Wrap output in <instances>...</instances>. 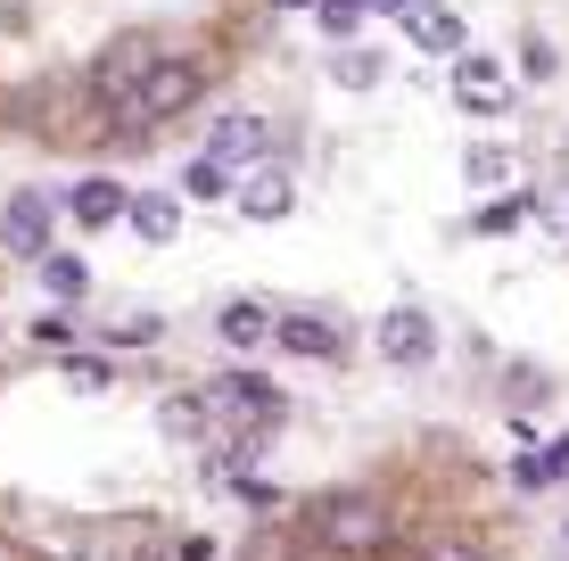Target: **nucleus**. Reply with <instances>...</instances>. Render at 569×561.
Wrapping results in <instances>:
<instances>
[{"label": "nucleus", "mask_w": 569, "mask_h": 561, "mask_svg": "<svg viewBox=\"0 0 569 561\" xmlns=\"http://www.w3.org/2000/svg\"><path fill=\"white\" fill-rule=\"evenodd\" d=\"M199 91H207V67H190V58H157L141 83L116 100V124H124V132H149V124H166V116H182Z\"/></svg>", "instance_id": "1"}, {"label": "nucleus", "mask_w": 569, "mask_h": 561, "mask_svg": "<svg viewBox=\"0 0 569 561\" xmlns=\"http://www.w3.org/2000/svg\"><path fill=\"white\" fill-rule=\"evenodd\" d=\"M388 529H397V512L363 488H339V495L313 504V545H330V553H380Z\"/></svg>", "instance_id": "2"}, {"label": "nucleus", "mask_w": 569, "mask_h": 561, "mask_svg": "<svg viewBox=\"0 0 569 561\" xmlns=\"http://www.w3.org/2000/svg\"><path fill=\"white\" fill-rule=\"evenodd\" d=\"M231 199H240V216H248V223H281L289 207H298V173L264 158V166H248L240 182H231Z\"/></svg>", "instance_id": "3"}, {"label": "nucleus", "mask_w": 569, "mask_h": 561, "mask_svg": "<svg viewBox=\"0 0 569 561\" xmlns=\"http://www.w3.org/2000/svg\"><path fill=\"white\" fill-rule=\"evenodd\" d=\"M380 355L397 363V372H421V363L438 355V322H429L421 305H397V314H380Z\"/></svg>", "instance_id": "4"}, {"label": "nucleus", "mask_w": 569, "mask_h": 561, "mask_svg": "<svg viewBox=\"0 0 569 561\" xmlns=\"http://www.w3.org/2000/svg\"><path fill=\"white\" fill-rule=\"evenodd\" d=\"M455 100H462L470 116H503V108H512V74H503L496 58L462 50V58H455Z\"/></svg>", "instance_id": "5"}, {"label": "nucleus", "mask_w": 569, "mask_h": 561, "mask_svg": "<svg viewBox=\"0 0 569 561\" xmlns=\"http://www.w3.org/2000/svg\"><path fill=\"white\" fill-rule=\"evenodd\" d=\"M50 223H58V207L42 199V190H17L9 216H0V248H9V257H42V248H50Z\"/></svg>", "instance_id": "6"}, {"label": "nucleus", "mask_w": 569, "mask_h": 561, "mask_svg": "<svg viewBox=\"0 0 569 561\" xmlns=\"http://www.w3.org/2000/svg\"><path fill=\"white\" fill-rule=\"evenodd\" d=\"M405 42H413V50H455V58H462L470 26H462L455 0H405Z\"/></svg>", "instance_id": "7"}, {"label": "nucleus", "mask_w": 569, "mask_h": 561, "mask_svg": "<svg viewBox=\"0 0 569 561\" xmlns=\"http://www.w3.org/2000/svg\"><path fill=\"white\" fill-rule=\"evenodd\" d=\"M264 141H272L264 116H223V124H214V141H207V158L223 166V173H248V166H264Z\"/></svg>", "instance_id": "8"}, {"label": "nucleus", "mask_w": 569, "mask_h": 561, "mask_svg": "<svg viewBox=\"0 0 569 561\" xmlns=\"http://www.w3.org/2000/svg\"><path fill=\"white\" fill-rule=\"evenodd\" d=\"M272 339H281L289 355H313V363H339L347 355L339 322H322V314H272Z\"/></svg>", "instance_id": "9"}, {"label": "nucleus", "mask_w": 569, "mask_h": 561, "mask_svg": "<svg viewBox=\"0 0 569 561\" xmlns=\"http://www.w3.org/2000/svg\"><path fill=\"white\" fill-rule=\"evenodd\" d=\"M207 404H223V413H240V421H272V413H281V389L257 380V372H231V380L207 389Z\"/></svg>", "instance_id": "10"}, {"label": "nucleus", "mask_w": 569, "mask_h": 561, "mask_svg": "<svg viewBox=\"0 0 569 561\" xmlns=\"http://www.w3.org/2000/svg\"><path fill=\"white\" fill-rule=\"evenodd\" d=\"M157 58H166V50H157V42H149V33H132V42H116V50L100 58V91H108V108H116V100H124V91H132V83H141V74L157 67Z\"/></svg>", "instance_id": "11"}, {"label": "nucleus", "mask_w": 569, "mask_h": 561, "mask_svg": "<svg viewBox=\"0 0 569 561\" xmlns=\"http://www.w3.org/2000/svg\"><path fill=\"white\" fill-rule=\"evenodd\" d=\"M67 216L74 223H91V231H108L116 216H124V190L108 182V173H91V182H74V199H67Z\"/></svg>", "instance_id": "12"}, {"label": "nucleus", "mask_w": 569, "mask_h": 561, "mask_svg": "<svg viewBox=\"0 0 569 561\" xmlns=\"http://www.w3.org/2000/svg\"><path fill=\"white\" fill-rule=\"evenodd\" d=\"M214 331H223V347H264V339H272V305H257V298H231L223 314H214Z\"/></svg>", "instance_id": "13"}, {"label": "nucleus", "mask_w": 569, "mask_h": 561, "mask_svg": "<svg viewBox=\"0 0 569 561\" xmlns=\"http://www.w3.org/2000/svg\"><path fill=\"white\" fill-rule=\"evenodd\" d=\"M33 264H42V289H50L58 305H74V298H83V289H91L83 257H67V248H42V257H33Z\"/></svg>", "instance_id": "14"}, {"label": "nucleus", "mask_w": 569, "mask_h": 561, "mask_svg": "<svg viewBox=\"0 0 569 561\" xmlns=\"http://www.w3.org/2000/svg\"><path fill=\"white\" fill-rule=\"evenodd\" d=\"M124 216H132L141 240H173L182 231V199H124Z\"/></svg>", "instance_id": "15"}, {"label": "nucleus", "mask_w": 569, "mask_h": 561, "mask_svg": "<svg viewBox=\"0 0 569 561\" xmlns=\"http://www.w3.org/2000/svg\"><path fill=\"white\" fill-rule=\"evenodd\" d=\"M157 430L166 438H207V397H166L157 404Z\"/></svg>", "instance_id": "16"}, {"label": "nucleus", "mask_w": 569, "mask_h": 561, "mask_svg": "<svg viewBox=\"0 0 569 561\" xmlns=\"http://www.w3.org/2000/svg\"><path fill=\"white\" fill-rule=\"evenodd\" d=\"M313 17H322V33H330V42H347V33L363 26V0H313Z\"/></svg>", "instance_id": "17"}, {"label": "nucleus", "mask_w": 569, "mask_h": 561, "mask_svg": "<svg viewBox=\"0 0 569 561\" xmlns=\"http://www.w3.org/2000/svg\"><path fill=\"white\" fill-rule=\"evenodd\" d=\"M520 216H528V199L512 190V199H487L479 216H470V231H520Z\"/></svg>", "instance_id": "18"}, {"label": "nucleus", "mask_w": 569, "mask_h": 561, "mask_svg": "<svg viewBox=\"0 0 569 561\" xmlns=\"http://www.w3.org/2000/svg\"><path fill=\"white\" fill-rule=\"evenodd\" d=\"M214 190H231V173L214 158H199V166H190V199H214Z\"/></svg>", "instance_id": "19"}, {"label": "nucleus", "mask_w": 569, "mask_h": 561, "mask_svg": "<svg viewBox=\"0 0 569 561\" xmlns=\"http://www.w3.org/2000/svg\"><path fill=\"white\" fill-rule=\"evenodd\" d=\"M339 83H347V91H363V83H380V67H371V58H356V50H347V58H339Z\"/></svg>", "instance_id": "20"}, {"label": "nucleus", "mask_w": 569, "mask_h": 561, "mask_svg": "<svg viewBox=\"0 0 569 561\" xmlns=\"http://www.w3.org/2000/svg\"><path fill=\"white\" fill-rule=\"evenodd\" d=\"M67 380H74V389H108V363H91V355H74V363H67Z\"/></svg>", "instance_id": "21"}, {"label": "nucleus", "mask_w": 569, "mask_h": 561, "mask_svg": "<svg viewBox=\"0 0 569 561\" xmlns=\"http://www.w3.org/2000/svg\"><path fill=\"white\" fill-rule=\"evenodd\" d=\"M149 561H207V537H182V545H157Z\"/></svg>", "instance_id": "22"}, {"label": "nucleus", "mask_w": 569, "mask_h": 561, "mask_svg": "<svg viewBox=\"0 0 569 561\" xmlns=\"http://www.w3.org/2000/svg\"><path fill=\"white\" fill-rule=\"evenodd\" d=\"M421 561H487L479 545H421Z\"/></svg>", "instance_id": "23"}, {"label": "nucleus", "mask_w": 569, "mask_h": 561, "mask_svg": "<svg viewBox=\"0 0 569 561\" xmlns=\"http://www.w3.org/2000/svg\"><path fill=\"white\" fill-rule=\"evenodd\" d=\"M537 462H545V479H561V471H569V438H553V447H545Z\"/></svg>", "instance_id": "24"}, {"label": "nucleus", "mask_w": 569, "mask_h": 561, "mask_svg": "<svg viewBox=\"0 0 569 561\" xmlns=\"http://www.w3.org/2000/svg\"><path fill=\"white\" fill-rule=\"evenodd\" d=\"M363 9H405V0H363Z\"/></svg>", "instance_id": "25"}, {"label": "nucleus", "mask_w": 569, "mask_h": 561, "mask_svg": "<svg viewBox=\"0 0 569 561\" xmlns=\"http://www.w3.org/2000/svg\"><path fill=\"white\" fill-rule=\"evenodd\" d=\"M281 9H306V0H281Z\"/></svg>", "instance_id": "26"}, {"label": "nucleus", "mask_w": 569, "mask_h": 561, "mask_svg": "<svg viewBox=\"0 0 569 561\" xmlns=\"http://www.w3.org/2000/svg\"><path fill=\"white\" fill-rule=\"evenodd\" d=\"M561 537H569V520H561Z\"/></svg>", "instance_id": "27"}]
</instances>
